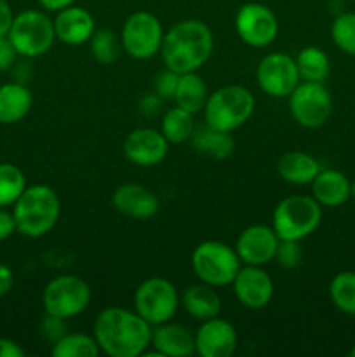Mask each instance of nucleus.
<instances>
[{
  "mask_svg": "<svg viewBox=\"0 0 355 357\" xmlns=\"http://www.w3.org/2000/svg\"><path fill=\"white\" fill-rule=\"evenodd\" d=\"M153 326L136 310L122 307L103 309L94 319L93 337L101 354L110 357H139L152 345Z\"/></svg>",
  "mask_w": 355,
  "mask_h": 357,
  "instance_id": "nucleus-1",
  "label": "nucleus"
},
{
  "mask_svg": "<svg viewBox=\"0 0 355 357\" xmlns=\"http://www.w3.org/2000/svg\"><path fill=\"white\" fill-rule=\"evenodd\" d=\"M214 49L212 31L204 21L183 20L164 33L159 54L166 68L181 73L198 72L209 61Z\"/></svg>",
  "mask_w": 355,
  "mask_h": 357,
  "instance_id": "nucleus-2",
  "label": "nucleus"
},
{
  "mask_svg": "<svg viewBox=\"0 0 355 357\" xmlns=\"http://www.w3.org/2000/svg\"><path fill=\"white\" fill-rule=\"evenodd\" d=\"M17 234L38 239L51 232L61 215L58 194L49 185H30L13 206Z\"/></svg>",
  "mask_w": 355,
  "mask_h": 357,
  "instance_id": "nucleus-3",
  "label": "nucleus"
},
{
  "mask_svg": "<svg viewBox=\"0 0 355 357\" xmlns=\"http://www.w3.org/2000/svg\"><path fill=\"white\" fill-rule=\"evenodd\" d=\"M256 100L247 87L230 84L209 93L204 107L205 124L219 131L233 132L242 128L253 115Z\"/></svg>",
  "mask_w": 355,
  "mask_h": 357,
  "instance_id": "nucleus-4",
  "label": "nucleus"
},
{
  "mask_svg": "<svg viewBox=\"0 0 355 357\" xmlns=\"http://www.w3.org/2000/svg\"><path fill=\"white\" fill-rule=\"evenodd\" d=\"M322 222V206L312 195L294 194L282 199L271 215V229L281 241H303Z\"/></svg>",
  "mask_w": 355,
  "mask_h": 357,
  "instance_id": "nucleus-5",
  "label": "nucleus"
},
{
  "mask_svg": "<svg viewBox=\"0 0 355 357\" xmlns=\"http://www.w3.org/2000/svg\"><path fill=\"white\" fill-rule=\"evenodd\" d=\"M7 38L14 45L17 56L38 58L47 54L54 45V21L44 10L26 9L14 16Z\"/></svg>",
  "mask_w": 355,
  "mask_h": 357,
  "instance_id": "nucleus-6",
  "label": "nucleus"
},
{
  "mask_svg": "<svg viewBox=\"0 0 355 357\" xmlns=\"http://www.w3.org/2000/svg\"><path fill=\"white\" fill-rule=\"evenodd\" d=\"M242 267L235 248L221 241H204L191 253V268L200 282L212 288L232 286L237 272Z\"/></svg>",
  "mask_w": 355,
  "mask_h": 357,
  "instance_id": "nucleus-7",
  "label": "nucleus"
},
{
  "mask_svg": "<svg viewBox=\"0 0 355 357\" xmlns=\"http://www.w3.org/2000/svg\"><path fill=\"white\" fill-rule=\"evenodd\" d=\"M93 291L79 275L65 274L51 279L42 293L45 314L68 321L80 316L89 307Z\"/></svg>",
  "mask_w": 355,
  "mask_h": 357,
  "instance_id": "nucleus-8",
  "label": "nucleus"
},
{
  "mask_svg": "<svg viewBox=\"0 0 355 357\" xmlns=\"http://www.w3.org/2000/svg\"><path fill=\"white\" fill-rule=\"evenodd\" d=\"M178 288L166 278L145 279L134 291V310L152 326L173 321L180 309Z\"/></svg>",
  "mask_w": 355,
  "mask_h": 357,
  "instance_id": "nucleus-9",
  "label": "nucleus"
},
{
  "mask_svg": "<svg viewBox=\"0 0 355 357\" xmlns=\"http://www.w3.org/2000/svg\"><path fill=\"white\" fill-rule=\"evenodd\" d=\"M164 26L159 17L148 10H136L122 26V51L131 58L145 61L159 54L164 40Z\"/></svg>",
  "mask_w": 355,
  "mask_h": 357,
  "instance_id": "nucleus-10",
  "label": "nucleus"
},
{
  "mask_svg": "<svg viewBox=\"0 0 355 357\" xmlns=\"http://www.w3.org/2000/svg\"><path fill=\"white\" fill-rule=\"evenodd\" d=\"M287 100L292 121L305 129L322 128L333 114V96L324 82L301 80Z\"/></svg>",
  "mask_w": 355,
  "mask_h": 357,
  "instance_id": "nucleus-11",
  "label": "nucleus"
},
{
  "mask_svg": "<svg viewBox=\"0 0 355 357\" xmlns=\"http://www.w3.org/2000/svg\"><path fill=\"white\" fill-rule=\"evenodd\" d=\"M235 31L249 47L263 49L274 44L278 35V20L274 10L260 2H247L235 14Z\"/></svg>",
  "mask_w": 355,
  "mask_h": 357,
  "instance_id": "nucleus-12",
  "label": "nucleus"
},
{
  "mask_svg": "<svg viewBox=\"0 0 355 357\" xmlns=\"http://www.w3.org/2000/svg\"><path fill=\"white\" fill-rule=\"evenodd\" d=\"M256 82L267 96L287 98L301 82L296 59L285 52H270L258 63Z\"/></svg>",
  "mask_w": 355,
  "mask_h": 357,
  "instance_id": "nucleus-13",
  "label": "nucleus"
},
{
  "mask_svg": "<svg viewBox=\"0 0 355 357\" xmlns=\"http://www.w3.org/2000/svg\"><path fill=\"white\" fill-rule=\"evenodd\" d=\"M232 286L237 300L247 309H265L274 298V279L260 265H242Z\"/></svg>",
  "mask_w": 355,
  "mask_h": 357,
  "instance_id": "nucleus-14",
  "label": "nucleus"
},
{
  "mask_svg": "<svg viewBox=\"0 0 355 357\" xmlns=\"http://www.w3.org/2000/svg\"><path fill=\"white\" fill-rule=\"evenodd\" d=\"M237 344L235 326L219 316L202 321L195 331V354L200 357H230L237 351Z\"/></svg>",
  "mask_w": 355,
  "mask_h": 357,
  "instance_id": "nucleus-15",
  "label": "nucleus"
},
{
  "mask_svg": "<svg viewBox=\"0 0 355 357\" xmlns=\"http://www.w3.org/2000/svg\"><path fill=\"white\" fill-rule=\"evenodd\" d=\"M281 239L271 225H251L237 237L235 251L244 265H263L275 260Z\"/></svg>",
  "mask_w": 355,
  "mask_h": 357,
  "instance_id": "nucleus-16",
  "label": "nucleus"
},
{
  "mask_svg": "<svg viewBox=\"0 0 355 357\" xmlns=\"http://www.w3.org/2000/svg\"><path fill=\"white\" fill-rule=\"evenodd\" d=\"M169 152V142L160 131L139 128L129 132L124 139V155L131 164L152 167L162 162Z\"/></svg>",
  "mask_w": 355,
  "mask_h": 357,
  "instance_id": "nucleus-17",
  "label": "nucleus"
},
{
  "mask_svg": "<svg viewBox=\"0 0 355 357\" xmlns=\"http://www.w3.org/2000/svg\"><path fill=\"white\" fill-rule=\"evenodd\" d=\"M111 202L120 215L132 220H139V222L153 218L160 209L159 197L150 188L138 183L120 185L113 192Z\"/></svg>",
  "mask_w": 355,
  "mask_h": 357,
  "instance_id": "nucleus-18",
  "label": "nucleus"
},
{
  "mask_svg": "<svg viewBox=\"0 0 355 357\" xmlns=\"http://www.w3.org/2000/svg\"><path fill=\"white\" fill-rule=\"evenodd\" d=\"M56 40L66 45L87 44L96 31V20L93 14L80 6H70L56 13L54 20Z\"/></svg>",
  "mask_w": 355,
  "mask_h": 357,
  "instance_id": "nucleus-19",
  "label": "nucleus"
},
{
  "mask_svg": "<svg viewBox=\"0 0 355 357\" xmlns=\"http://www.w3.org/2000/svg\"><path fill=\"white\" fill-rule=\"evenodd\" d=\"M152 347V356L190 357L195 354V333L184 324L167 321L153 326Z\"/></svg>",
  "mask_w": 355,
  "mask_h": 357,
  "instance_id": "nucleus-20",
  "label": "nucleus"
},
{
  "mask_svg": "<svg viewBox=\"0 0 355 357\" xmlns=\"http://www.w3.org/2000/svg\"><path fill=\"white\" fill-rule=\"evenodd\" d=\"M310 185L312 197L322 208H340L350 199V180L338 169H320Z\"/></svg>",
  "mask_w": 355,
  "mask_h": 357,
  "instance_id": "nucleus-21",
  "label": "nucleus"
},
{
  "mask_svg": "<svg viewBox=\"0 0 355 357\" xmlns=\"http://www.w3.org/2000/svg\"><path fill=\"white\" fill-rule=\"evenodd\" d=\"M33 94L24 84L6 82L0 86V124L13 126L23 121L31 110Z\"/></svg>",
  "mask_w": 355,
  "mask_h": 357,
  "instance_id": "nucleus-22",
  "label": "nucleus"
},
{
  "mask_svg": "<svg viewBox=\"0 0 355 357\" xmlns=\"http://www.w3.org/2000/svg\"><path fill=\"white\" fill-rule=\"evenodd\" d=\"M181 305L187 310L188 316L200 321V323L219 316L223 309L221 296L218 295L216 288L205 284V282L194 284L184 289L183 296H181Z\"/></svg>",
  "mask_w": 355,
  "mask_h": 357,
  "instance_id": "nucleus-23",
  "label": "nucleus"
},
{
  "mask_svg": "<svg viewBox=\"0 0 355 357\" xmlns=\"http://www.w3.org/2000/svg\"><path fill=\"white\" fill-rule=\"evenodd\" d=\"M322 169L319 160L306 152L291 150L277 160V173L285 183L310 185Z\"/></svg>",
  "mask_w": 355,
  "mask_h": 357,
  "instance_id": "nucleus-24",
  "label": "nucleus"
},
{
  "mask_svg": "<svg viewBox=\"0 0 355 357\" xmlns=\"http://www.w3.org/2000/svg\"><path fill=\"white\" fill-rule=\"evenodd\" d=\"M191 143H194L197 152L212 157L216 160L228 159L235 150V142H233L230 132L219 131V129L211 128L207 124L202 126V128H195L194 135H191Z\"/></svg>",
  "mask_w": 355,
  "mask_h": 357,
  "instance_id": "nucleus-25",
  "label": "nucleus"
},
{
  "mask_svg": "<svg viewBox=\"0 0 355 357\" xmlns=\"http://www.w3.org/2000/svg\"><path fill=\"white\" fill-rule=\"evenodd\" d=\"M207 98V84L197 72L181 73L180 80H178L176 93H174V103L178 107L184 108V110L195 115L204 110Z\"/></svg>",
  "mask_w": 355,
  "mask_h": 357,
  "instance_id": "nucleus-26",
  "label": "nucleus"
},
{
  "mask_svg": "<svg viewBox=\"0 0 355 357\" xmlns=\"http://www.w3.org/2000/svg\"><path fill=\"white\" fill-rule=\"evenodd\" d=\"M299 79L305 82H324L329 77L331 61L329 56L317 45L303 47L296 56Z\"/></svg>",
  "mask_w": 355,
  "mask_h": 357,
  "instance_id": "nucleus-27",
  "label": "nucleus"
},
{
  "mask_svg": "<svg viewBox=\"0 0 355 357\" xmlns=\"http://www.w3.org/2000/svg\"><path fill=\"white\" fill-rule=\"evenodd\" d=\"M195 131V121L194 114H190L188 110L181 107H173L164 114L162 122H160V132L164 135V138L174 145H180V143L188 142L191 139V135Z\"/></svg>",
  "mask_w": 355,
  "mask_h": 357,
  "instance_id": "nucleus-28",
  "label": "nucleus"
},
{
  "mask_svg": "<svg viewBox=\"0 0 355 357\" xmlns=\"http://www.w3.org/2000/svg\"><path fill=\"white\" fill-rule=\"evenodd\" d=\"M51 354L54 357H97L101 349L90 335L66 333L52 344Z\"/></svg>",
  "mask_w": 355,
  "mask_h": 357,
  "instance_id": "nucleus-29",
  "label": "nucleus"
},
{
  "mask_svg": "<svg viewBox=\"0 0 355 357\" xmlns=\"http://www.w3.org/2000/svg\"><path fill=\"white\" fill-rule=\"evenodd\" d=\"M26 187V176L21 167L10 162H0V208H13Z\"/></svg>",
  "mask_w": 355,
  "mask_h": 357,
  "instance_id": "nucleus-30",
  "label": "nucleus"
},
{
  "mask_svg": "<svg viewBox=\"0 0 355 357\" xmlns=\"http://www.w3.org/2000/svg\"><path fill=\"white\" fill-rule=\"evenodd\" d=\"M90 49V54L101 65H113L122 52L120 37L113 30L108 28H96L90 40L87 42Z\"/></svg>",
  "mask_w": 355,
  "mask_h": 357,
  "instance_id": "nucleus-31",
  "label": "nucleus"
},
{
  "mask_svg": "<svg viewBox=\"0 0 355 357\" xmlns=\"http://www.w3.org/2000/svg\"><path fill=\"white\" fill-rule=\"evenodd\" d=\"M329 298L340 312L355 316V272H340L331 279Z\"/></svg>",
  "mask_w": 355,
  "mask_h": 357,
  "instance_id": "nucleus-32",
  "label": "nucleus"
},
{
  "mask_svg": "<svg viewBox=\"0 0 355 357\" xmlns=\"http://www.w3.org/2000/svg\"><path fill=\"white\" fill-rule=\"evenodd\" d=\"M331 38L341 52L355 56V13H343L334 17Z\"/></svg>",
  "mask_w": 355,
  "mask_h": 357,
  "instance_id": "nucleus-33",
  "label": "nucleus"
},
{
  "mask_svg": "<svg viewBox=\"0 0 355 357\" xmlns=\"http://www.w3.org/2000/svg\"><path fill=\"white\" fill-rule=\"evenodd\" d=\"M178 80H180V73L174 72L171 68L160 70L153 80V91L159 100H174V93H176Z\"/></svg>",
  "mask_w": 355,
  "mask_h": 357,
  "instance_id": "nucleus-34",
  "label": "nucleus"
},
{
  "mask_svg": "<svg viewBox=\"0 0 355 357\" xmlns=\"http://www.w3.org/2000/svg\"><path fill=\"white\" fill-rule=\"evenodd\" d=\"M303 251L299 248V241H281L277 248L275 260L282 268H296L301 264Z\"/></svg>",
  "mask_w": 355,
  "mask_h": 357,
  "instance_id": "nucleus-35",
  "label": "nucleus"
},
{
  "mask_svg": "<svg viewBox=\"0 0 355 357\" xmlns=\"http://www.w3.org/2000/svg\"><path fill=\"white\" fill-rule=\"evenodd\" d=\"M40 330L42 335H44L51 344H54V342H58L63 335L68 333L65 328V319L56 316H49V314H45V317L42 319Z\"/></svg>",
  "mask_w": 355,
  "mask_h": 357,
  "instance_id": "nucleus-36",
  "label": "nucleus"
},
{
  "mask_svg": "<svg viewBox=\"0 0 355 357\" xmlns=\"http://www.w3.org/2000/svg\"><path fill=\"white\" fill-rule=\"evenodd\" d=\"M17 52L14 49V45L10 44V40L7 37H0V72H6V70L13 68V65L16 63Z\"/></svg>",
  "mask_w": 355,
  "mask_h": 357,
  "instance_id": "nucleus-37",
  "label": "nucleus"
},
{
  "mask_svg": "<svg viewBox=\"0 0 355 357\" xmlns=\"http://www.w3.org/2000/svg\"><path fill=\"white\" fill-rule=\"evenodd\" d=\"M16 232L17 229L13 211H7V208H0V243L10 239Z\"/></svg>",
  "mask_w": 355,
  "mask_h": 357,
  "instance_id": "nucleus-38",
  "label": "nucleus"
},
{
  "mask_svg": "<svg viewBox=\"0 0 355 357\" xmlns=\"http://www.w3.org/2000/svg\"><path fill=\"white\" fill-rule=\"evenodd\" d=\"M13 20L14 13L10 3L7 0H0V37H7L10 24H13Z\"/></svg>",
  "mask_w": 355,
  "mask_h": 357,
  "instance_id": "nucleus-39",
  "label": "nucleus"
},
{
  "mask_svg": "<svg viewBox=\"0 0 355 357\" xmlns=\"http://www.w3.org/2000/svg\"><path fill=\"white\" fill-rule=\"evenodd\" d=\"M24 349L10 338L0 337V357H24Z\"/></svg>",
  "mask_w": 355,
  "mask_h": 357,
  "instance_id": "nucleus-40",
  "label": "nucleus"
},
{
  "mask_svg": "<svg viewBox=\"0 0 355 357\" xmlns=\"http://www.w3.org/2000/svg\"><path fill=\"white\" fill-rule=\"evenodd\" d=\"M14 286V272L9 265L0 264V298L7 295Z\"/></svg>",
  "mask_w": 355,
  "mask_h": 357,
  "instance_id": "nucleus-41",
  "label": "nucleus"
},
{
  "mask_svg": "<svg viewBox=\"0 0 355 357\" xmlns=\"http://www.w3.org/2000/svg\"><path fill=\"white\" fill-rule=\"evenodd\" d=\"M37 2L40 3L42 9H45L47 13H59V10L73 6L75 0H37Z\"/></svg>",
  "mask_w": 355,
  "mask_h": 357,
  "instance_id": "nucleus-42",
  "label": "nucleus"
},
{
  "mask_svg": "<svg viewBox=\"0 0 355 357\" xmlns=\"http://www.w3.org/2000/svg\"><path fill=\"white\" fill-rule=\"evenodd\" d=\"M350 197L355 199V178L354 180H350Z\"/></svg>",
  "mask_w": 355,
  "mask_h": 357,
  "instance_id": "nucleus-43",
  "label": "nucleus"
},
{
  "mask_svg": "<svg viewBox=\"0 0 355 357\" xmlns=\"http://www.w3.org/2000/svg\"><path fill=\"white\" fill-rule=\"evenodd\" d=\"M350 356H352V357H355V345H354V347L350 349Z\"/></svg>",
  "mask_w": 355,
  "mask_h": 357,
  "instance_id": "nucleus-44",
  "label": "nucleus"
}]
</instances>
